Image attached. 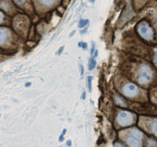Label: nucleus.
<instances>
[{"instance_id":"f257e3e1","label":"nucleus","mask_w":157,"mask_h":147,"mask_svg":"<svg viewBox=\"0 0 157 147\" xmlns=\"http://www.w3.org/2000/svg\"><path fill=\"white\" fill-rule=\"evenodd\" d=\"M153 77V73L149 66L144 64L138 71V82L143 85L149 84Z\"/></svg>"},{"instance_id":"f03ea898","label":"nucleus","mask_w":157,"mask_h":147,"mask_svg":"<svg viewBox=\"0 0 157 147\" xmlns=\"http://www.w3.org/2000/svg\"><path fill=\"white\" fill-rule=\"evenodd\" d=\"M118 123L121 127H128L136 121V115L129 111H122L118 115Z\"/></svg>"},{"instance_id":"7ed1b4c3","label":"nucleus","mask_w":157,"mask_h":147,"mask_svg":"<svg viewBox=\"0 0 157 147\" xmlns=\"http://www.w3.org/2000/svg\"><path fill=\"white\" fill-rule=\"evenodd\" d=\"M142 138H143V134L141 132L137 129H134L127 136L126 141L129 146H141Z\"/></svg>"},{"instance_id":"20e7f679","label":"nucleus","mask_w":157,"mask_h":147,"mask_svg":"<svg viewBox=\"0 0 157 147\" xmlns=\"http://www.w3.org/2000/svg\"><path fill=\"white\" fill-rule=\"evenodd\" d=\"M122 92L127 98L134 99V98L137 97V95L139 94V89L134 84H126V85L124 86V87L122 89Z\"/></svg>"},{"instance_id":"39448f33","label":"nucleus","mask_w":157,"mask_h":147,"mask_svg":"<svg viewBox=\"0 0 157 147\" xmlns=\"http://www.w3.org/2000/svg\"><path fill=\"white\" fill-rule=\"evenodd\" d=\"M138 33L145 40H152L154 37V32L152 28H149L148 25L143 24L138 27Z\"/></svg>"},{"instance_id":"423d86ee","label":"nucleus","mask_w":157,"mask_h":147,"mask_svg":"<svg viewBox=\"0 0 157 147\" xmlns=\"http://www.w3.org/2000/svg\"><path fill=\"white\" fill-rule=\"evenodd\" d=\"M11 33L8 28H1V45L3 46L4 44H7V42L10 38Z\"/></svg>"},{"instance_id":"0eeeda50","label":"nucleus","mask_w":157,"mask_h":147,"mask_svg":"<svg viewBox=\"0 0 157 147\" xmlns=\"http://www.w3.org/2000/svg\"><path fill=\"white\" fill-rule=\"evenodd\" d=\"M39 2L44 7H51L55 4L56 0H39Z\"/></svg>"},{"instance_id":"6e6552de","label":"nucleus","mask_w":157,"mask_h":147,"mask_svg":"<svg viewBox=\"0 0 157 147\" xmlns=\"http://www.w3.org/2000/svg\"><path fill=\"white\" fill-rule=\"evenodd\" d=\"M151 131L157 136V120L154 121L153 122L151 123Z\"/></svg>"},{"instance_id":"1a4fd4ad","label":"nucleus","mask_w":157,"mask_h":147,"mask_svg":"<svg viewBox=\"0 0 157 147\" xmlns=\"http://www.w3.org/2000/svg\"><path fill=\"white\" fill-rule=\"evenodd\" d=\"M96 67V60L93 59V57L90 60V64H89V69L92 70Z\"/></svg>"},{"instance_id":"9d476101","label":"nucleus","mask_w":157,"mask_h":147,"mask_svg":"<svg viewBox=\"0 0 157 147\" xmlns=\"http://www.w3.org/2000/svg\"><path fill=\"white\" fill-rule=\"evenodd\" d=\"M89 22V20H80L79 21V23H78V28H83L85 27L87 23Z\"/></svg>"},{"instance_id":"9b49d317","label":"nucleus","mask_w":157,"mask_h":147,"mask_svg":"<svg viewBox=\"0 0 157 147\" xmlns=\"http://www.w3.org/2000/svg\"><path fill=\"white\" fill-rule=\"evenodd\" d=\"M26 1H27V0H14V2H15L17 5H19V6L23 5V4L26 3Z\"/></svg>"},{"instance_id":"f8f14e48","label":"nucleus","mask_w":157,"mask_h":147,"mask_svg":"<svg viewBox=\"0 0 157 147\" xmlns=\"http://www.w3.org/2000/svg\"><path fill=\"white\" fill-rule=\"evenodd\" d=\"M91 80H92V77L89 76L88 77V88H89V91H91Z\"/></svg>"},{"instance_id":"ddd939ff","label":"nucleus","mask_w":157,"mask_h":147,"mask_svg":"<svg viewBox=\"0 0 157 147\" xmlns=\"http://www.w3.org/2000/svg\"><path fill=\"white\" fill-rule=\"evenodd\" d=\"M154 63H155V65L157 67V50L155 53V56H154Z\"/></svg>"},{"instance_id":"4468645a","label":"nucleus","mask_w":157,"mask_h":147,"mask_svg":"<svg viewBox=\"0 0 157 147\" xmlns=\"http://www.w3.org/2000/svg\"><path fill=\"white\" fill-rule=\"evenodd\" d=\"M95 51V44L92 42V48H91V51H90V55L92 56L93 55V52Z\"/></svg>"},{"instance_id":"2eb2a0df","label":"nucleus","mask_w":157,"mask_h":147,"mask_svg":"<svg viewBox=\"0 0 157 147\" xmlns=\"http://www.w3.org/2000/svg\"><path fill=\"white\" fill-rule=\"evenodd\" d=\"M82 47H83V49H86V47H87V44H86V43H84V42H83V45H82Z\"/></svg>"},{"instance_id":"dca6fc26","label":"nucleus","mask_w":157,"mask_h":147,"mask_svg":"<svg viewBox=\"0 0 157 147\" xmlns=\"http://www.w3.org/2000/svg\"><path fill=\"white\" fill-rule=\"evenodd\" d=\"M80 69H81V75H83V74H84V68H83L82 65H80Z\"/></svg>"},{"instance_id":"f3484780","label":"nucleus","mask_w":157,"mask_h":147,"mask_svg":"<svg viewBox=\"0 0 157 147\" xmlns=\"http://www.w3.org/2000/svg\"><path fill=\"white\" fill-rule=\"evenodd\" d=\"M78 45V46H79V47H81V46H82V45H83V42H79Z\"/></svg>"},{"instance_id":"a211bd4d","label":"nucleus","mask_w":157,"mask_h":147,"mask_svg":"<svg viewBox=\"0 0 157 147\" xmlns=\"http://www.w3.org/2000/svg\"><path fill=\"white\" fill-rule=\"evenodd\" d=\"M98 56V51H96V52H95V54H94V57H96V56Z\"/></svg>"},{"instance_id":"6ab92c4d","label":"nucleus","mask_w":157,"mask_h":147,"mask_svg":"<svg viewBox=\"0 0 157 147\" xmlns=\"http://www.w3.org/2000/svg\"><path fill=\"white\" fill-rule=\"evenodd\" d=\"M85 94H86V93H85V92H84V93H83V99H85Z\"/></svg>"},{"instance_id":"aec40b11","label":"nucleus","mask_w":157,"mask_h":147,"mask_svg":"<svg viewBox=\"0 0 157 147\" xmlns=\"http://www.w3.org/2000/svg\"><path fill=\"white\" fill-rule=\"evenodd\" d=\"M90 3H93V2H95V0H90Z\"/></svg>"}]
</instances>
